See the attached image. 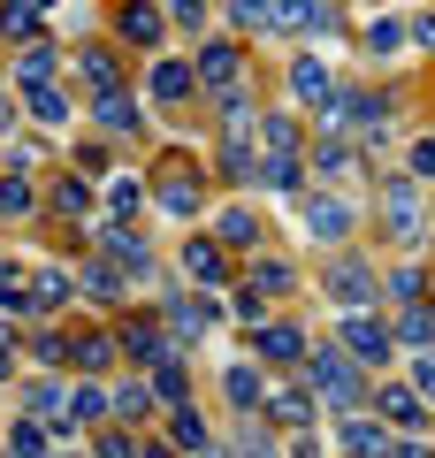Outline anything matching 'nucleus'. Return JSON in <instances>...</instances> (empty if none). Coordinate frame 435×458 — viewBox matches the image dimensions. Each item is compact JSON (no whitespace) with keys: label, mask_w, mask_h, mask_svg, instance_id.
Here are the masks:
<instances>
[{"label":"nucleus","mask_w":435,"mask_h":458,"mask_svg":"<svg viewBox=\"0 0 435 458\" xmlns=\"http://www.w3.org/2000/svg\"><path fill=\"white\" fill-rule=\"evenodd\" d=\"M145 199H153L161 214H176V222H192V214L207 207V168H199L192 153H168V161L145 176Z\"/></svg>","instance_id":"obj_1"},{"label":"nucleus","mask_w":435,"mask_h":458,"mask_svg":"<svg viewBox=\"0 0 435 458\" xmlns=\"http://www.w3.org/2000/svg\"><path fill=\"white\" fill-rule=\"evenodd\" d=\"M306 382H313V397L337 405V412L367 405V367H359L352 352H306Z\"/></svg>","instance_id":"obj_2"},{"label":"nucleus","mask_w":435,"mask_h":458,"mask_svg":"<svg viewBox=\"0 0 435 458\" xmlns=\"http://www.w3.org/2000/svg\"><path fill=\"white\" fill-rule=\"evenodd\" d=\"M298 222H306V237L321 252H337L344 237L359 229V207H352V199H337V191H298Z\"/></svg>","instance_id":"obj_3"},{"label":"nucleus","mask_w":435,"mask_h":458,"mask_svg":"<svg viewBox=\"0 0 435 458\" xmlns=\"http://www.w3.org/2000/svg\"><path fill=\"white\" fill-rule=\"evenodd\" d=\"M382 229H389V245H420V237H428V199H420V176H389V183H382Z\"/></svg>","instance_id":"obj_4"},{"label":"nucleus","mask_w":435,"mask_h":458,"mask_svg":"<svg viewBox=\"0 0 435 458\" xmlns=\"http://www.w3.org/2000/svg\"><path fill=\"white\" fill-rule=\"evenodd\" d=\"M321 291H328V306L359 313V306H374V298H382V276H374L367 260H352V252H337V260H328V276H321Z\"/></svg>","instance_id":"obj_5"},{"label":"nucleus","mask_w":435,"mask_h":458,"mask_svg":"<svg viewBox=\"0 0 435 458\" xmlns=\"http://www.w3.org/2000/svg\"><path fill=\"white\" fill-rule=\"evenodd\" d=\"M92 245H99V252H107V260H115V267H130V276H138V283H153V245H145L138 229H130V222H123V214H107V222H99V229H92Z\"/></svg>","instance_id":"obj_6"},{"label":"nucleus","mask_w":435,"mask_h":458,"mask_svg":"<svg viewBox=\"0 0 435 458\" xmlns=\"http://www.w3.org/2000/svg\"><path fill=\"white\" fill-rule=\"evenodd\" d=\"M344 352H352L359 367H382L389 352H397V336H389V321L374 306H359V313H344Z\"/></svg>","instance_id":"obj_7"},{"label":"nucleus","mask_w":435,"mask_h":458,"mask_svg":"<svg viewBox=\"0 0 435 458\" xmlns=\"http://www.w3.org/2000/svg\"><path fill=\"white\" fill-rule=\"evenodd\" d=\"M306 31H337V0H275L268 8V38H306Z\"/></svg>","instance_id":"obj_8"},{"label":"nucleus","mask_w":435,"mask_h":458,"mask_svg":"<svg viewBox=\"0 0 435 458\" xmlns=\"http://www.w3.org/2000/svg\"><path fill=\"white\" fill-rule=\"evenodd\" d=\"M192 77H199V92H229V84H244V47H237V38H207V47L192 54Z\"/></svg>","instance_id":"obj_9"},{"label":"nucleus","mask_w":435,"mask_h":458,"mask_svg":"<svg viewBox=\"0 0 435 458\" xmlns=\"http://www.w3.org/2000/svg\"><path fill=\"white\" fill-rule=\"evenodd\" d=\"M161 313H168V336H176L183 352H192V344L222 321V306H214V298H183V291H161Z\"/></svg>","instance_id":"obj_10"},{"label":"nucleus","mask_w":435,"mask_h":458,"mask_svg":"<svg viewBox=\"0 0 435 458\" xmlns=\"http://www.w3.org/2000/svg\"><path fill=\"white\" fill-rule=\"evenodd\" d=\"M367 412H382L397 436H420V420H428V397H420L413 382H382V390H367Z\"/></svg>","instance_id":"obj_11"},{"label":"nucleus","mask_w":435,"mask_h":458,"mask_svg":"<svg viewBox=\"0 0 435 458\" xmlns=\"http://www.w3.org/2000/svg\"><path fill=\"white\" fill-rule=\"evenodd\" d=\"M115 352H130V360H138V367L183 360V344L168 336V321H123V336H115Z\"/></svg>","instance_id":"obj_12"},{"label":"nucleus","mask_w":435,"mask_h":458,"mask_svg":"<svg viewBox=\"0 0 435 458\" xmlns=\"http://www.w3.org/2000/svg\"><path fill=\"white\" fill-rule=\"evenodd\" d=\"M313 405H321V397H313V382H268V397H260V412H268L275 428H290V436H298V428H313Z\"/></svg>","instance_id":"obj_13"},{"label":"nucleus","mask_w":435,"mask_h":458,"mask_svg":"<svg viewBox=\"0 0 435 458\" xmlns=\"http://www.w3.org/2000/svg\"><path fill=\"white\" fill-rule=\"evenodd\" d=\"M337 443H344V451H359V458H382V451H397V428H389L382 412L359 405V412H344V420H337Z\"/></svg>","instance_id":"obj_14"},{"label":"nucleus","mask_w":435,"mask_h":458,"mask_svg":"<svg viewBox=\"0 0 435 458\" xmlns=\"http://www.w3.org/2000/svg\"><path fill=\"white\" fill-rule=\"evenodd\" d=\"M115 31H123V47H161L168 38V8H153V0H123V8H115Z\"/></svg>","instance_id":"obj_15"},{"label":"nucleus","mask_w":435,"mask_h":458,"mask_svg":"<svg viewBox=\"0 0 435 458\" xmlns=\"http://www.w3.org/2000/svg\"><path fill=\"white\" fill-rule=\"evenodd\" d=\"M192 92H199L192 62H168V54H153V69H145V99H153V107H183Z\"/></svg>","instance_id":"obj_16"},{"label":"nucleus","mask_w":435,"mask_h":458,"mask_svg":"<svg viewBox=\"0 0 435 458\" xmlns=\"http://www.w3.org/2000/svg\"><path fill=\"white\" fill-rule=\"evenodd\" d=\"M252 352H260V367H298V360H306V328L260 321V328H252Z\"/></svg>","instance_id":"obj_17"},{"label":"nucleus","mask_w":435,"mask_h":458,"mask_svg":"<svg viewBox=\"0 0 435 458\" xmlns=\"http://www.w3.org/2000/svg\"><path fill=\"white\" fill-rule=\"evenodd\" d=\"M77 291L92 298V306H123V298L138 291V276H130V267H107V260H84L77 267Z\"/></svg>","instance_id":"obj_18"},{"label":"nucleus","mask_w":435,"mask_h":458,"mask_svg":"<svg viewBox=\"0 0 435 458\" xmlns=\"http://www.w3.org/2000/svg\"><path fill=\"white\" fill-rule=\"evenodd\" d=\"M92 123H99V131H107V138H138V131H145L138 99H130L123 84H115V92H92Z\"/></svg>","instance_id":"obj_19"},{"label":"nucleus","mask_w":435,"mask_h":458,"mask_svg":"<svg viewBox=\"0 0 435 458\" xmlns=\"http://www.w3.org/2000/svg\"><path fill=\"white\" fill-rule=\"evenodd\" d=\"M183 276H192L199 291L229 283V245H222V237H192V245H183Z\"/></svg>","instance_id":"obj_20"},{"label":"nucleus","mask_w":435,"mask_h":458,"mask_svg":"<svg viewBox=\"0 0 435 458\" xmlns=\"http://www.w3.org/2000/svg\"><path fill=\"white\" fill-rule=\"evenodd\" d=\"M99 420H107V390H99L92 375H77L69 397H62V436H69V428H99Z\"/></svg>","instance_id":"obj_21"},{"label":"nucleus","mask_w":435,"mask_h":458,"mask_svg":"<svg viewBox=\"0 0 435 458\" xmlns=\"http://www.w3.org/2000/svg\"><path fill=\"white\" fill-rule=\"evenodd\" d=\"M290 92H298V107H328V99H337V77H328L321 54H298V62H290Z\"/></svg>","instance_id":"obj_22"},{"label":"nucleus","mask_w":435,"mask_h":458,"mask_svg":"<svg viewBox=\"0 0 435 458\" xmlns=\"http://www.w3.org/2000/svg\"><path fill=\"white\" fill-rule=\"evenodd\" d=\"M153 412H161V397H153V382H123V390H107V420L138 428V420H153Z\"/></svg>","instance_id":"obj_23"},{"label":"nucleus","mask_w":435,"mask_h":458,"mask_svg":"<svg viewBox=\"0 0 435 458\" xmlns=\"http://www.w3.org/2000/svg\"><path fill=\"white\" fill-rule=\"evenodd\" d=\"M168 443L176 451H214V428H207V412L183 397V405H168Z\"/></svg>","instance_id":"obj_24"},{"label":"nucleus","mask_w":435,"mask_h":458,"mask_svg":"<svg viewBox=\"0 0 435 458\" xmlns=\"http://www.w3.org/2000/svg\"><path fill=\"white\" fill-rule=\"evenodd\" d=\"M23 107H31V123H38V131H62V123H69V92H62V84H23Z\"/></svg>","instance_id":"obj_25"},{"label":"nucleus","mask_w":435,"mask_h":458,"mask_svg":"<svg viewBox=\"0 0 435 458\" xmlns=\"http://www.w3.org/2000/svg\"><path fill=\"white\" fill-rule=\"evenodd\" d=\"M244 283H252V291H268V298H283V291H298V267H290V260H268V252H252V260H244Z\"/></svg>","instance_id":"obj_26"},{"label":"nucleus","mask_w":435,"mask_h":458,"mask_svg":"<svg viewBox=\"0 0 435 458\" xmlns=\"http://www.w3.org/2000/svg\"><path fill=\"white\" fill-rule=\"evenodd\" d=\"M214 237H222L229 252H260V214L252 207H229L222 222H214Z\"/></svg>","instance_id":"obj_27"},{"label":"nucleus","mask_w":435,"mask_h":458,"mask_svg":"<svg viewBox=\"0 0 435 458\" xmlns=\"http://www.w3.org/2000/svg\"><path fill=\"white\" fill-rule=\"evenodd\" d=\"M222 397L237 412H260V397H268V375H260V367H229L222 375Z\"/></svg>","instance_id":"obj_28"},{"label":"nucleus","mask_w":435,"mask_h":458,"mask_svg":"<svg viewBox=\"0 0 435 458\" xmlns=\"http://www.w3.org/2000/svg\"><path fill=\"white\" fill-rule=\"evenodd\" d=\"M389 313H397V328H389L397 344H413V352H420V344H435V306H420V298H413V306H389Z\"/></svg>","instance_id":"obj_29"},{"label":"nucleus","mask_w":435,"mask_h":458,"mask_svg":"<svg viewBox=\"0 0 435 458\" xmlns=\"http://www.w3.org/2000/svg\"><path fill=\"white\" fill-rule=\"evenodd\" d=\"M107 360H115V336H99V328H84V336H69V367H77V375H99Z\"/></svg>","instance_id":"obj_30"},{"label":"nucleus","mask_w":435,"mask_h":458,"mask_svg":"<svg viewBox=\"0 0 435 458\" xmlns=\"http://www.w3.org/2000/svg\"><path fill=\"white\" fill-rule=\"evenodd\" d=\"M413 298H428V276H420L413 260H397V267L382 276V306H413Z\"/></svg>","instance_id":"obj_31"},{"label":"nucleus","mask_w":435,"mask_h":458,"mask_svg":"<svg viewBox=\"0 0 435 458\" xmlns=\"http://www.w3.org/2000/svg\"><path fill=\"white\" fill-rule=\"evenodd\" d=\"M145 382H153V397H161V412L192 397V375H183V360H161V367H145Z\"/></svg>","instance_id":"obj_32"},{"label":"nucleus","mask_w":435,"mask_h":458,"mask_svg":"<svg viewBox=\"0 0 435 458\" xmlns=\"http://www.w3.org/2000/svg\"><path fill=\"white\" fill-rule=\"evenodd\" d=\"M77 77L92 84V92H115V84H123V69H115L107 47H77Z\"/></svg>","instance_id":"obj_33"},{"label":"nucleus","mask_w":435,"mask_h":458,"mask_svg":"<svg viewBox=\"0 0 435 458\" xmlns=\"http://www.w3.org/2000/svg\"><path fill=\"white\" fill-rule=\"evenodd\" d=\"M69 298H77V276H62V267H47V276L31 283V306H23V313H54V306H69Z\"/></svg>","instance_id":"obj_34"},{"label":"nucleus","mask_w":435,"mask_h":458,"mask_svg":"<svg viewBox=\"0 0 435 458\" xmlns=\"http://www.w3.org/2000/svg\"><path fill=\"white\" fill-rule=\"evenodd\" d=\"M62 382H31V390H23V412H38V420H47L54 428V436H62Z\"/></svg>","instance_id":"obj_35"},{"label":"nucleus","mask_w":435,"mask_h":458,"mask_svg":"<svg viewBox=\"0 0 435 458\" xmlns=\"http://www.w3.org/2000/svg\"><path fill=\"white\" fill-rule=\"evenodd\" d=\"M54 214H62V222H84V214H92V183H84V168L54 191Z\"/></svg>","instance_id":"obj_36"},{"label":"nucleus","mask_w":435,"mask_h":458,"mask_svg":"<svg viewBox=\"0 0 435 458\" xmlns=\"http://www.w3.org/2000/svg\"><path fill=\"white\" fill-rule=\"evenodd\" d=\"M260 146H306V138H298V114L260 107Z\"/></svg>","instance_id":"obj_37"},{"label":"nucleus","mask_w":435,"mask_h":458,"mask_svg":"<svg viewBox=\"0 0 435 458\" xmlns=\"http://www.w3.org/2000/svg\"><path fill=\"white\" fill-rule=\"evenodd\" d=\"M138 207H145V176H107V214H123V222H130Z\"/></svg>","instance_id":"obj_38"},{"label":"nucleus","mask_w":435,"mask_h":458,"mask_svg":"<svg viewBox=\"0 0 435 458\" xmlns=\"http://www.w3.org/2000/svg\"><path fill=\"white\" fill-rule=\"evenodd\" d=\"M397 47H405V23H397V16H374V23H367V54H374V62H389Z\"/></svg>","instance_id":"obj_39"},{"label":"nucleus","mask_w":435,"mask_h":458,"mask_svg":"<svg viewBox=\"0 0 435 458\" xmlns=\"http://www.w3.org/2000/svg\"><path fill=\"white\" fill-rule=\"evenodd\" d=\"M0 38H23V47L38 38V8H31V0H16V8H0Z\"/></svg>","instance_id":"obj_40"},{"label":"nucleus","mask_w":435,"mask_h":458,"mask_svg":"<svg viewBox=\"0 0 435 458\" xmlns=\"http://www.w3.org/2000/svg\"><path fill=\"white\" fill-rule=\"evenodd\" d=\"M38 207V191H31V176H0V214L16 222V214H31Z\"/></svg>","instance_id":"obj_41"},{"label":"nucleus","mask_w":435,"mask_h":458,"mask_svg":"<svg viewBox=\"0 0 435 458\" xmlns=\"http://www.w3.org/2000/svg\"><path fill=\"white\" fill-rule=\"evenodd\" d=\"M47 77H54V47H47V38H31V54L16 62V84H47Z\"/></svg>","instance_id":"obj_42"},{"label":"nucleus","mask_w":435,"mask_h":458,"mask_svg":"<svg viewBox=\"0 0 435 458\" xmlns=\"http://www.w3.org/2000/svg\"><path fill=\"white\" fill-rule=\"evenodd\" d=\"M268 8H275V0H229V23H237L244 38H260V31H268Z\"/></svg>","instance_id":"obj_43"},{"label":"nucleus","mask_w":435,"mask_h":458,"mask_svg":"<svg viewBox=\"0 0 435 458\" xmlns=\"http://www.w3.org/2000/svg\"><path fill=\"white\" fill-rule=\"evenodd\" d=\"M47 443H54V428L38 420V412H31V420H16V428H8V451H47Z\"/></svg>","instance_id":"obj_44"},{"label":"nucleus","mask_w":435,"mask_h":458,"mask_svg":"<svg viewBox=\"0 0 435 458\" xmlns=\"http://www.w3.org/2000/svg\"><path fill=\"white\" fill-rule=\"evenodd\" d=\"M229 313H237V321H268V291H252V283H237V298H229Z\"/></svg>","instance_id":"obj_45"},{"label":"nucleus","mask_w":435,"mask_h":458,"mask_svg":"<svg viewBox=\"0 0 435 458\" xmlns=\"http://www.w3.org/2000/svg\"><path fill=\"white\" fill-rule=\"evenodd\" d=\"M413 390L428 397V412H435V344H420V352H413Z\"/></svg>","instance_id":"obj_46"},{"label":"nucleus","mask_w":435,"mask_h":458,"mask_svg":"<svg viewBox=\"0 0 435 458\" xmlns=\"http://www.w3.org/2000/svg\"><path fill=\"white\" fill-rule=\"evenodd\" d=\"M31 360H38V367H69V336H54V328H38Z\"/></svg>","instance_id":"obj_47"},{"label":"nucleus","mask_w":435,"mask_h":458,"mask_svg":"<svg viewBox=\"0 0 435 458\" xmlns=\"http://www.w3.org/2000/svg\"><path fill=\"white\" fill-rule=\"evenodd\" d=\"M161 8L183 23V31H207V8H214V0H161Z\"/></svg>","instance_id":"obj_48"},{"label":"nucleus","mask_w":435,"mask_h":458,"mask_svg":"<svg viewBox=\"0 0 435 458\" xmlns=\"http://www.w3.org/2000/svg\"><path fill=\"white\" fill-rule=\"evenodd\" d=\"M99 451H115V458H138V451H145V443H138V436H130V428H107V436H99Z\"/></svg>","instance_id":"obj_49"},{"label":"nucleus","mask_w":435,"mask_h":458,"mask_svg":"<svg viewBox=\"0 0 435 458\" xmlns=\"http://www.w3.org/2000/svg\"><path fill=\"white\" fill-rule=\"evenodd\" d=\"M405 176H420V183L435 176V138H420V146H413V168H405Z\"/></svg>","instance_id":"obj_50"},{"label":"nucleus","mask_w":435,"mask_h":458,"mask_svg":"<svg viewBox=\"0 0 435 458\" xmlns=\"http://www.w3.org/2000/svg\"><path fill=\"white\" fill-rule=\"evenodd\" d=\"M237 451H275V420H268V428H244V436H237Z\"/></svg>","instance_id":"obj_51"},{"label":"nucleus","mask_w":435,"mask_h":458,"mask_svg":"<svg viewBox=\"0 0 435 458\" xmlns=\"http://www.w3.org/2000/svg\"><path fill=\"white\" fill-rule=\"evenodd\" d=\"M405 38H413L420 54H435V16H420V23H405Z\"/></svg>","instance_id":"obj_52"},{"label":"nucleus","mask_w":435,"mask_h":458,"mask_svg":"<svg viewBox=\"0 0 435 458\" xmlns=\"http://www.w3.org/2000/svg\"><path fill=\"white\" fill-rule=\"evenodd\" d=\"M31 8H54V0H31Z\"/></svg>","instance_id":"obj_53"},{"label":"nucleus","mask_w":435,"mask_h":458,"mask_svg":"<svg viewBox=\"0 0 435 458\" xmlns=\"http://www.w3.org/2000/svg\"><path fill=\"white\" fill-rule=\"evenodd\" d=\"M428 306H435V283H428Z\"/></svg>","instance_id":"obj_54"},{"label":"nucleus","mask_w":435,"mask_h":458,"mask_svg":"<svg viewBox=\"0 0 435 458\" xmlns=\"http://www.w3.org/2000/svg\"><path fill=\"white\" fill-rule=\"evenodd\" d=\"M428 229H435V207H428Z\"/></svg>","instance_id":"obj_55"}]
</instances>
